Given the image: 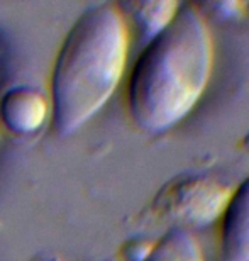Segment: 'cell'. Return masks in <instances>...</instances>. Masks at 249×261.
Returning <instances> with one entry per match:
<instances>
[{
  "label": "cell",
  "mask_w": 249,
  "mask_h": 261,
  "mask_svg": "<svg viewBox=\"0 0 249 261\" xmlns=\"http://www.w3.org/2000/svg\"><path fill=\"white\" fill-rule=\"evenodd\" d=\"M214 68V39L199 5L180 2L171 22L144 44L127 80L134 126L163 134L180 124L204 95Z\"/></svg>",
  "instance_id": "cell-1"
},
{
  "label": "cell",
  "mask_w": 249,
  "mask_h": 261,
  "mask_svg": "<svg viewBox=\"0 0 249 261\" xmlns=\"http://www.w3.org/2000/svg\"><path fill=\"white\" fill-rule=\"evenodd\" d=\"M210 10H214L217 17L220 19H232L237 17L242 9H246V4L239 2H217V4H209Z\"/></svg>",
  "instance_id": "cell-8"
},
{
  "label": "cell",
  "mask_w": 249,
  "mask_h": 261,
  "mask_svg": "<svg viewBox=\"0 0 249 261\" xmlns=\"http://www.w3.org/2000/svg\"><path fill=\"white\" fill-rule=\"evenodd\" d=\"M29 261H63L60 256H54V254H36Z\"/></svg>",
  "instance_id": "cell-9"
},
{
  "label": "cell",
  "mask_w": 249,
  "mask_h": 261,
  "mask_svg": "<svg viewBox=\"0 0 249 261\" xmlns=\"http://www.w3.org/2000/svg\"><path fill=\"white\" fill-rule=\"evenodd\" d=\"M49 116V98L34 87H14L0 98V122L14 134L36 133Z\"/></svg>",
  "instance_id": "cell-5"
},
{
  "label": "cell",
  "mask_w": 249,
  "mask_h": 261,
  "mask_svg": "<svg viewBox=\"0 0 249 261\" xmlns=\"http://www.w3.org/2000/svg\"><path fill=\"white\" fill-rule=\"evenodd\" d=\"M129 29L122 9L102 2L71 25L51 73V119L60 136H70L108 102L127 65Z\"/></svg>",
  "instance_id": "cell-2"
},
{
  "label": "cell",
  "mask_w": 249,
  "mask_h": 261,
  "mask_svg": "<svg viewBox=\"0 0 249 261\" xmlns=\"http://www.w3.org/2000/svg\"><path fill=\"white\" fill-rule=\"evenodd\" d=\"M246 9H249V4H246Z\"/></svg>",
  "instance_id": "cell-10"
},
{
  "label": "cell",
  "mask_w": 249,
  "mask_h": 261,
  "mask_svg": "<svg viewBox=\"0 0 249 261\" xmlns=\"http://www.w3.org/2000/svg\"><path fill=\"white\" fill-rule=\"evenodd\" d=\"M143 261H205L195 234L186 227H171L153 244Z\"/></svg>",
  "instance_id": "cell-6"
},
{
  "label": "cell",
  "mask_w": 249,
  "mask_h": 261,
  "mask_svg": "<svg viewBox=\"0 0 249 261\" xmlns=\"http://www.w3.org/2000/svg\"><path fill=\"white\" fill-rule=\"evenodd\" d=\"M219 261H249V175L229 194L219 217Z\"/></svg>",
  "instance_id": "cell-4"
},
{
  "label": "cell",
  "mask_w": 249,
  "mask_h": 261,
  "mask_svg": "<svg viewBox=\"0 0 249 261\" xmlns=\"http://www.w3.org/2000/svg\"><path fill=\"white\" fill-rule=\"evenodd\" d=\"M229 194V189L214 178L188 176L163 189L154 205L159 214L178 221V227H205L219 221Z\"/></svg>",
  "instance_id": "cell-3"
},
{
  "label": "cell",
  "mask_w": 249,
  "mask_h": 261,
  "mask_svg": "<svg viewBox=\"0 0 249 261\" xmlns=\"http://www.w3.org/2000/svg\"><path fill=\"white\" fill-rule=\"evenodd\" d=\"M178 7L180 2H132L124 5V9L129 10V15L144 44L171 22Z\"/></svg>",
  "instance_id": "cell-7"
}]
</instances>
